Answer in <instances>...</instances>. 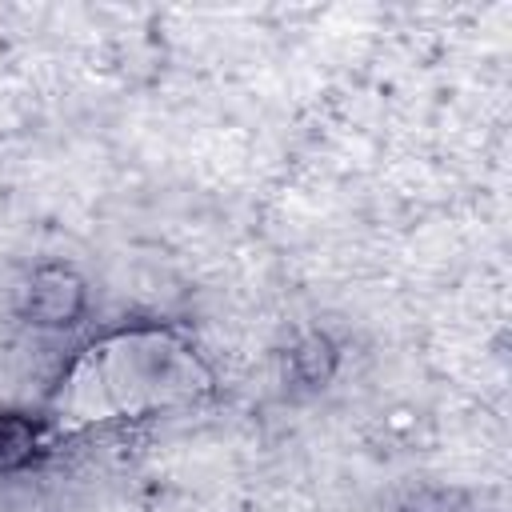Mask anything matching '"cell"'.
Masks as SVG:
<instances>
[{
  "label": "cell",
  "instance_id": "cell-4",
  "mask_svg": "<svg viewBox=\"0 0 512 512\" xmlns=\"http://www.w3.org/2000/svg\"><path fill=\"white\" fill-rule=\"evenodd\" d=\"M332 364H336V352L324 336H308L292 348V368L304 384H324L332 376Z\"/></svg>",
  "mask_w": 512,
  "mask_h": 512
},
{
  "label": "cell",
  "instance_id": "cell-3",
  "mask_svg": "<svg viewBox=\"0 0 512 512\" xmlns=\"http://www.w3.org/2000/svg\"><path fill=\"white\" fill-rule=\"evenodd\" d=\"M40 448V432L28 416H16V412H4L0 416V472L8 468H20L36 456Z\"/></svg>",
  "mask_w": 512,
  "mask_h": 512
},
{
  "label": "cell",
  "instance_id": "cell-1",
  "mask_svg": "<svg viewBox=\"0 0 512 512\" xmlns=\"http://www.w3.org/2000/svg\"><path fill=\"white\" fill-rule=\"evenodd\" d=\"M204 384L200 360L172 332L140 328L92 344L60 384V420L144 416L188 400Z\"/></svg>",
  "mask_w": 512,
  "mask_h": 512
},
{
  "label": "cell",
  "instance_id": "cell-2",
  "mask_svg": "<svg viewBox=\"0 0 512 512\" xmlns=\"http://www.w3.org/2000/svg\"><path fill=\"white\" fill-rule=\"evenodd\" d=\"M84 308V284L76 280V272L68 268H40L32 276V288H28V316L36 324H48V328H60V324H72Z\"/></svg>",
  "mask_w": 512,
  "mask_h": 512
}]
</instances>
